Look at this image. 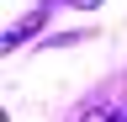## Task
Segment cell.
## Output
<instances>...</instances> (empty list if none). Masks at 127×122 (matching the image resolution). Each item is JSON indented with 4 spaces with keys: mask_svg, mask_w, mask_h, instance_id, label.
I'll return each instance as SVG.
<instances>
[{
    "mask_svg": "<svg viewBox=\"0 0 127 122\" xmlns=\"http://www.w3.org/2000/svg\"><path fill=\"white\" fill-rule=\"evenodd\" d=\"M85 122H122L117 112H95V117H85Z\"/></svg>",
    "mask_w": 127,
    "mask_h": 122,
    "instance_id": "cell-1",
    "label": "cell"
},
{
    "mask_svg": "<svg viewBox=\"0 0 127 122\" xmlns=\"http://www.w3.org/2000/svg\"><path fill=\"white\" fill-rule=\"evenodd\" d=\"M69 5H79V11H95V5H101V0H69Z\"/></svg>",
    "mask_w": 127,
    "mask_h": 122,
    "instance_id": "cell-2",
    "label": "cell"
}]
</instances>
